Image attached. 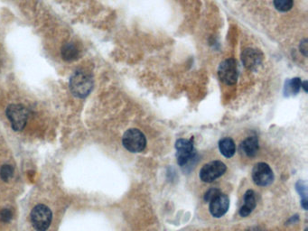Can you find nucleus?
Masks as SVG:
<instances>
[{
    "label": "nucleus",
    "instance_id": "1",
    "mask_svg": "<svg viewBox=\"0 0 308 231\" xmlns=\"http://www.w3.org/2000/svg\"><path fill=\"white\" fill-rule=\"evenodd\" d=\"M93 78L84 70H76L70 79V90L73 96L79 99L88 97L93 89Z\"/></svg>",
    "mask_w": 308,
    "mask_h": 231
},
{
    "label": "nucleus",
    "instance_id": "2",
    "mask_svg": "<svg viewBox=\"0 0 308 231\" xmlns=\"http://www.w3.org/2000/svg\"><path fill=\"white\" fill-rule=\"evenodd\" d=\"M5 114L15 131H21L27 126L29 111L21 104H11L6 108Z\"/></svg>",
    "mask_w": 308,
    "mask_h": 231
},
{
    "label": "nucleus",
    "instance_id": "3",
    "mask_svg": "<svg viewBox=\"0 0 308 231\" xmlns=\"http://www.w3.org/2000/svg\"><path fill=\"white\" fill-rule=\"evenodd\" d=\"M52 217V211L46 205L38 204L33 209L30 220L35 231H46L51 225Z\"/></svg>",
    "mask_w": 308,
    "mask_h": 231
},
{
    "label": "nucleus",
    "instance_id": "4",
    "mask_svg": "<svg viewBox=\"0 0 308 231\" xmlns=\"http://www.w3.org/2000/svg\"><path fill=\"white\" fill-rule=\"evenodd\" d=\"M122 143L127 150L131 153H139L146 148V136L138 129H129L123 135Z\"/></svg>",
    "mask_w": 308,
    "mask_h": 231
},
{
    "label": "nucleus",
    "instance_id": "5",
    "mask_svg": "<svg viewBox=\"0 0 308 231\" xmlns=\"http://www.w3.org/2000/svg\"><path fill=\"white\" fill-rule=\"evenodd\" d=\"M176 158L180 166L184 167L195 159L196 152L192 139H179L175 143Z\"/></svg>",
    "mask_w": 308,
    "mask_h": 231
},
{
    "label": "nucleus",
    "instance_id": "6",
    "mask_svg": "<svg viewBox=\"0 0 308 231\" xmlns=\"http://www.w3.org/2000/svg\"><path fill=\"white\" fill-rule=\"evenodd\" d=\"M227 170L225 164L222 161H212L202 167L199 176L204 183H210L222 176Z\"/></svg>",
    "mask_w": 308,
    "mask_h": 231
},
{
    "label": "nucleus",
    "instance_id": "7",
    "mask_svg": "<svg viewBox=\"0 0 308 231\" xmlns=\"http://www.w3.org/2000/svg\"><path fill=\"white\" fill-rule=\"evenodd\" d=\"M218 75L221 81L227 85L235 84L238 80V67L236 61L229 59L222 63L218 70Z\"/></svg>",
    "mask_w": 308,
    "mask_h": 231
},
{
    "label": "nucleus",
    "instance_id": "8",
    "mask_svg": "<svg viewBox=\"0 0 308 231\" xmlns=\"http://www.w3.org/2000/svg\"><path fill=\"white\" fill-rule=\"evenodd\" d=\"M252 179L259 186H268L273 182L274 173L268 164L258 163L252 170Z\"/></svg>",
    "mask_w": 308,
    "mask_h": 231
},
{
    "label": "nucleus",
    "instance_id": "9",
    "mask_svg": "<svg viewBox=\"0 0 308 231\" xmlns=\"http://www.w3.org/2000/svg\"><path fill=\"white\" fill-rule=\"evenodd\" d=\"M230 207V199L226 194L221 193L210 200L209 210L214 218H222L227 213Z\"/></svg>",
    "mask_w": 308,
    "mask_h": 231
},
{
    "label": "nucleus",
    "instance_id": "10",
    "mask_svg": "<svg viewBox=\"0 0 308 231\" xmlns=\"http://www.w3.org/2000/svg\"><path fill=\"white\" fill-rule=\"evenodd\" d=\"M241 59L246 68H248L249 70H253L261 64L262 54L259 50H256V49H246L242 53Z\"/></svg>",
    "mask_w": 308,
    "mask_h": 231
},
{
    "label": "nucleus",
    "instance_id": "11",
    "mask_svg": "<svg viewBox=\"0 0 308 231\" xmlns=\"http://www.w3.org/2000/svg\"><path fill=\"white\" fill-rule=\"evenodd\" d=\"M256 196L252 190H248L244 194V204L240 210V215L241 217L249 216L256 208Z\"/></svg>",
    "mask_w": 308,
    "mask_h": 231
},
{
    "label": "nucleus",
    "instance_id": "12",
    "mask_svg": "<svg viewBox=\"0 0 308 231\" xmlns=\"http://www.w3.org/2000/svg\"><path fill=\"white\" fill-rule=\"evenodd\" d=\"M61 54L63 59L66 62H72L79 58L80 49L76 43L72 42L65 43L61 49Z\"/></svg>",
    "mask_w": 308,
    "mask_h": 231
},
{
    "label": "nucleus",
    "instance_id": "13",
    "mask_svg": "<svg viewBox=\"0 0 308 231\" xmlns=\"http://www.w3.org/2000/svg\"><path fill=\"white\" fill-rule=\"evenodd\" d=\"M240 148L246 156L253 157L257 155L260 148L259 139L257 138V136H249L247 139L244 140L240 145Z\"/></svg>",
    "mask_w": 308,
    "mask_h": 231
},
{
    "label": "nucleus",
    "instance_id": "14",
    "mask_svg": "<svg viewBox=\"0 0 308 231\" xmlns=\"http://www.w3.org/2000/svg\"><path fill=\"white\" fill-rule=\"evenodd\" d=\"M219 149L222 156L226 158H231L236 152V145L232 138L225 137L219 142Z\"/></svg>",
    "mask_w": 308,
    "mask_h": 231
},
{
    "label": "nucleus",
    "instance_id": "15",
    "mask_svg": "<svg viewBox=\"0 0 308 231\" xmlns=\"http://www.w3.org/2000/svg\"><path fill=\"white\" fill-rule=\"evenodd\" d=\"M302 82L300 81L299 78H294L290 81H287L286 82V86H285V92L287 94H296L299 92L300 88H301Z\"/></svg>",
    "mask_w": 308,
    "mask_h": 231
},
{
    "label": "nucleus",
    "instance_id": "16",
    "mask_svg": "<svg viewBox=\"0 0 308 231\" xmlns=\"http://www.w3.org/2000/svg\"><path fill=\"white\" fill-rule=\"evenodd\" d=\"M14 176V168L10 165H4L0 168V178L5 182H9Z\"/></svg>",
    "mask_w": 308,
    "mask_h": 231
},
{
    "label": "nucleus",
    "instance_id": "17",
    "mask_svg": "<svg viewBox=\"0 0 308 231\" xmlns=\"http://www.w3.org/2000/svg\"><path fill=\"white\" fill-rule=\"evenodd\" d=\"M274 5L280 12L289 11L293 6V0H274Z\"/></svg>",
    "mask_w": 308,
    "mask_h": 231
},
{
    "label": "nucleus",
    "instance_id": "18",
    "mask_svg": "<svg viewBox=\"0 0 308 231\" xmlns=\"http://www.w3.org/2000/svg\"><path fill=\"white\" fill-rule=\"evenodd\" d=\"M13 218V213L9 209H3L0 211V220L3 222H9Z\"/></svg>",
    "mask_w": 308,
    "mask_h": 231
},
{
    "label": "nucleus",
    "instance_id": "19",
    "mask_svg": "<svg viewBox=\"0 0 308 231\" xmlns=\"http://www.w3.org/2000/svg\"><path fill=\"white\" fill-rule=\"evenodd\" d=\"M221 193L222 192L219 189L211 188L206 192L205 195V201H210L211 199H213L215 196H217L218 194H221Z\"/></svg>",
    "mask_w": 308,
    "mask_h": 231
},
{
    "label": "nucleus",
    "instance_id": "20",
    "mask_svg": "<svg viewBox=\"0 0 308 231\" xmlns=\"http://www.w3.org/2000/svg\"><path fill=\"white\" fill-rule=\"evenodd\" d=\"M297 190H298V193L301 194L303 199H307V186H306L305 183H302V182H299L297 184Z\"/></svg>",
    "mask_w": 308,
    "mask_h": 231
},
{
    "label": "nucleus",
    "instance_id": "21",
    "mask_svg": "<svg viewBox=\"0 0 308 231\" xmlns=\"http://www.w3.org/2000/svg\"><path fill=\"white\" fill-rule=\"evenodd\" d=\"M300 50L306 56L308 55V41L304 40L303 42L300 44Z\"/></svg>",
    "mask_w": 308,
    "mask_h": 231
},
{
    "label": "nucleus",
    "instance_id": "22",
    "mask_svg": "<svg viewBox=\"0 0 308 231\" xmlns=\"http://www.w3.org/2000/svg\"><path fill=\"white\" fill-rule=\"evenodd\" d=\"M301 204H302V207H303L305 210H308V199H302V201H301Z\"/></svg>",
    "mask_w": 308,
    "mask_h": 231
},
{
    "label": "nucleus",
    "instance_id": "23",
    "mask_svg": "<svg viewBox=\"0 0 308 231\" xmlns=\"http://www.w3.org/2000/svg\"><path fill=\"white\" fill-rule=\"evenodd\" d=\"M307 85H308V81H305L304 83L301 84V86H303L304 90H305V92H308V87H307Z\"/></svg>",
    "mask_w": 308,
    "mask_h": 231
},
{
    "label": "nucleus",
    "instance_id": "24",
    "mask_svg": "<svg viewBox=\"0 0 308 231\" xmlns=\"http://www.w3.org/2000/svg\"><path fill=\"white\" fill-rule=\"evenodd\" d=\"M308 231V229H306V231Z\"/></svg>",
    "mask_w": 308,
    "mask_h": 231
}]
</instances>
